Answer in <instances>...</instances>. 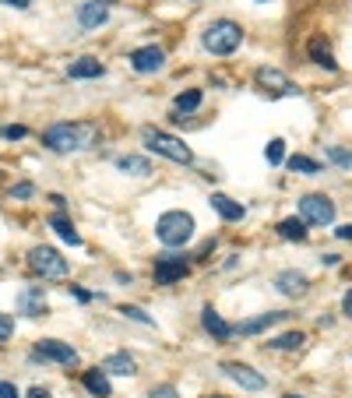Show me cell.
I'll list each match as a JSON object with an SVG mask.
<instances>
[{
	"label": "cell",
	"instance_id": "obj_1",
	"mask_svg": "<svg viewBox=\"0 0 352 398\" xmlns=\"http://www.w3.org/2000/svg\"><path fill=\"white\" fill-rule=\"evenodd\" d=\"M99 138V127L96 124H53L46 134H43V145L50 151H81Z\"/></svg>",
	"mask_w": 352,
	"mask_h": 398
},
{
	"label": "cell",
	"instance_id": "obj_2",
	"mask_svg": "<svg viewBox=\"0 0 352 398\" xmlns=\"http://www.w3.org/2000/svg\"><path fill=\"white\" fill-rule=\"evenodd\" d=\"M204 50L215 53V56H229V53H236L240 43H243V28L236 21H229V18H219L212 21L208 28H204V36H201Z\"/></svg>",
	"mask_w": 352,
	"mask_h": 398
},
{
	"label": "cell",
	"instance_id": "obj_3",
	"mask_svg": "<svg viewBox=\"0 0 352 398\" xmlns=\"http://www.w3.org/2000/svg\"><path fill=\"white\" fill-rule=\"evenodd\" d=\"M141 141H144V148H148V151H155V156H166V159L180 163V166L194 163V151H190L180 138H173V134H166V131L144 127V131H141Z\"/></svg>",
	"mask_w": 352,
	"mask_h": 398
},
{
	"label": "cell",
	"instance_id": "obj_4",
	"mask_svg": "<svg viewBox=\"0 0 352 398\" xmlns=\"http://www.w3.org/2000/svg\"><path fill=\"white\" fill-rule=\"evenodd\" d=\"M155 236H159V243H166V247H184V243L194 236V219L187 211H166V216H159V222H155Z\"/></svg>",
	"mask_w": 352,
	"mask_h": 398
},
{
	"label": "cell",
	"instance_id": "obj_5",
	"mask_svg": "<svg viewBox=\"0 0 352 398\" xmlns=\"http://www.w3.org/2000/svg\"><path fill=\"white\" fill-rule=\"evenodd\" d=\"M28 268L43 275V279H64L67 258H60V251H53V247H32L28 251Z\"/></svg>",
	"mask_w": 352,
	"mask_h": 398
},
{
	"label": "cell",
	"instance_id": "obj_6",
	"mask_svg": "<svg viewBox=\"0 0 352 398\" xmlns=\"http://www.w3.org/2000/svg\"><path fill=\"white\" fill-rule=\"evenodd\" d=\"M300 216L307 226H331L335 222V201L324 194H307L300 201Z\"/></svg>",
	"mask_w": 352,
	"mask_h": 398
},
{
	"label": "cell",
	"instance_id": "obj_7",
	"mask_svg": "<svg viewBox=\"0 0 352 398\" xmlns=\"http://www.w3.org/2000/svg\"><path fill=\"white\" fill-rule=\"evenodd\" d=\"M222 370H226L229 381H236L243 391H264V388H268L264 374H257L254 366H247V363H222Z\"/></svg>",
	"mask_w": 352,
	"mask_h": 398
},
{
	"label": "cell",
	"instance_id": "obj_8",
	"mask_svg": "<svg viewBox=\"0 0 352 398\" xmlns=\"http://www.w3.org/2000/svg\"><path fill=\"white\" fill-rule=\"evenodd\" d=\"M162 64H166V53L159 46H141L131 53V67L138 74H155V71H162Z\"/></svg>",
	"mask_w": 352,
	"mask_h": 398
},
{
	"label": "cell",
	"instance_id": "obj_9",
	"mask_svg": "<svg viewBox=\"0 0 352 398\" xmlns=\"http://www.w3.org/2000/svg\"><path fill=\"white\" fill-rule=\"evenodd\" d=\"M18 311L25 317H46V293H43V286H25L18 293Z\"/></svg>",
	"mask_w": 352,
	"mask_h": 398
},
{
	"label": "cell",
	"instance_id": "obj_10",
	"mask_svg": "<svg viewBox=\"0 0 352 398\" xmlns=\"http://www.w3.org/2000/svg\"><path fill=\"white\" fill-rule=\"evenodd\" d=\"M36 356H39V359H53V363H64V366L78 363V353H74L67 342H56V339L36 342Z\"/></svg>",
	"mask_w": 352,
	"mask_h": 398
},
{
	"label": "cell",
	"instance_id": "obj_11",
	"mask_svg": "<svg viewBox=\"0 0 352 398\" xmlns=\"http://www.w3.org/2000/svg\"><path fill=\"white\" fill-rule=\"evenodd\" d=\"M184 275H187V261H184V258L166 254V258L155 261V282H159V286H173V282H180Z\"/></svg>",
	"mask_w": 352,
	"mask_h": 398
},
{
	"label": "cell",
	"instance_id": "obj_12",
	"mask_svg": "<svg viewBox=\"0 0 352 398\" xmlns=\"http://www.w3.org/2000/svg\"><path fill=\"white\" fill-rule=\"evenodd\" d=\"M78 21H81V28H99L109 21V8L102 0H85V4H78Z\"/></svg>",
	"mask_w": 352,
	"mask_h": 398
},
{
	"label": "cell",
	"instance_id": "obj_13",
	"mask_svg": "<svg viewBox=\"0 0 352 398\" xmlns=\"http://www.w3.org/2000/svg\"><path fill=\"white\" fill-rule=\"evenodd\" d=\"M275 286H278L282 296H303L310 282H307L303 271H278V275H275Z\"/></svg>",
	"mask_w": 352,
	"mask_h": 398
},
{
	"label": "cell",
	"instance_id": "obj_14",
	"mask_svg": "<svg viewBox=\"0 0 352 398\" xmlns=\"http://www.w3.org/2000/svg\"><path fill=\"white\" fill-rule=\"evenodd\" d=\"M257 85L278 92V96H292V92H296V88L289 85V78L282 71H275V67H257Z\"/></svg>",
	"mask_w": 352,
	"mask_h": 398
},
{
	"label": "cell",
	"instance_id": "obj_15",
	"mask_svg": "<svg viewBox=\"0 0 352 398\" xmlns=\"http://www.w3.org/2000/svg\"><path fill=\"white\" fill-rule=\"evenodd\" d=\"M102 370H106V374H116V377H134V374H138V363H134V356H127V353H113V356H106Z\"/></svg>",
	"mask_w": 352,
	"mask_h": 398
},
{
	"label": "cell",
	"instance_id": "obj_16",
	"mask_svg": "<svg viewBox=\"0 0 352 398\" xmlns=\"http://www.w3.org/2000/svg\"><path fill=\"white\" fill-rule=\"evenodd\" d=\"M201 324H204V331H208V335H215L219 342L232 339V324H229V321H222L212 307H204V311H201Z\"/></svg>",
	"mask_w": 352,
	"mask_h": 398
},
{
	"label": "cell",
	"instance_id": "obj_17",
	"mask_svg": "<svg viewBox=\"0 0 352 398\" xmlns=\"http://www.w3.org/2000/svg\"><path fill=\"white\" fill-rule=\"evenodd\" d=\"M212 208L219 211L226 222H240V219H243V205L232 201L229 194H212Z\"/></svg>",
	"mask_w": 352,
	"mask_h": 398
},
{
	"label": "cell",
	"instance_id": "obj_18",
	"mask_svg": "<svg viewBox=\"0 0 352 398\" xmlns=\"http://www.w3.org/2000/svg\"><path fill=\"white\" fill-rule=\"evenodd\" d=\"M67 74H71V78H102V74H106V67L99 64L96 56H78L74 64L67 67Z\"/></svg>",
	"mask_w": 352,
	"mask_h": 398
},
{
	"label": "cell",
	"instance_id": "obj_19",
	"mask_svg": "<svg viewBox=\"0 0 352 398\" xmlns=\"http://www.w3.org/2000/svg\"><path fill=\"white\" fill-rule=\"evenodd\" d=\"M50 226L56 229V236H60L64 243H71V247H81V233L74 229V222H71L67 216H60V211H56V216L50 219Z\"/></svg>",
	"mask_w": 352,
	"mask_h": 398
},
{
	"label": "cell",
	"instance_id": "obj_20",
	"mask_svg": "<svg viewBox=\"0 0 352 398\" xmlns=\"http://www.w3.org/2000/svg\"><path fill=\"white\" fill-rule=\"evenodd\" d=\"M285 314H261V317H250V321H243L240 328H232V331H240V335H261V331H268L272 324H278Z\"/></svg>",
	"mask_w": 352,
	"mask_h": 398
},
{
	"label": "cell",
	"instance_id": "obj_21",
	"mask_svg": "<svg viewBox=\"0 0 352 398\" xmlns=\"http://www.w3.org/2000/svg\"><path fill=\"white\" fill-rule=\"evenodd\" d=\"M116 169L131 173V176H148V173H152V163L144 159V156H120V159H116Z\"/></svg>",
	"mask_w": 352,
	"mask_h": 398
},
{
	"label": "cell",
	"instance_id": "obj_22",
	"mask_svg": "<svg viewBox=\"0 0 352 398\" xmlns=\"http://www.w3.org/2000/svg\"><path fill=\"white\" fill-rule=\"evenodd\" d=\"M85 388L92 391L96 398H109V395H113V388H109V377H106V370H88V374H85Z\"/></svg>",
	"mask_w": 352,
	"mask_h": 398
},
{
	"label": "cell",
	"instance_id": "obj_23",
	"mask_svg": "<svg viewBox=\"0 0 352 398\" xmlns=\"http://www.w3.org/2000/svg\"><path fill=\"white\" fill-rule=\"evenodd\" d=\"M201 88H187V92H180V96H176V113H180V116H176V120H184V113H194L197 106H201Z\"/></svg>",
	"mask_w": 352,
	"mask_h": 398
},
{
	"label": "cell",
	"instance_id": "obj_24",
	"mask_svg": "<svg viewBox=\"0 0 352 398\" xmlns=\"http://www.w3.org/2000/svg\"><path fill=\"white\" fill-rule=\"evenodd\" d=\"M278 236L303 243V240H307V222H303V219H282V222H278Z\"/></svg>",
	"mask_w": 352,
	"mask_h": 398
},
{
	"label": "cell",
	"instance_id": "obj_25",
	"mask_svg": "<svg viewBox=\"0 0 352 398\" xmlns=\"http://www.w3.org/2000/svg\"><path fill=\"white\" fill-rule=\"evenodd\" d=\"M310 56H314V64H320L324 71H338V64H335V56H331V50L320 43V39H314L310 43Z\"/></svg>",
	"mask_w": 352,
	"mask_h": 398
},
{
	"label": "cell",
	"instance_id": "obj_26",
	"mask_svg": "<svg viewBox=\"0 0 352 398\" xmlns=\"http://www.w3.org/2000/svg\"><path fill=\"white\" fill-rule=\"evenodd\" d=\"M307 339H303V335L300 331H285V335H278V339H272L268 346L272 349H282V353H292V349H300Z\"/></svg>",
	"mask_w": 352,
	"mask_h": 398
},
{
	"label": "cell",
	"instance_id": "obj_27",
	"mask_svg": "<svg viewBox=\"0 0 352 398\" xmlns=\"http://www.w3.org/2000/svg\"><path fill=\"white\" fill-rule=\"evenodd\" d=\"M289 169H292V173L317 176V173H320V163H317V159H307V156H292V159H289Z\"/></svg>",
	"mask_w": 352,
	"mask_h": 398
},
{
	"label": "cell",
	"instance_id": "obj_28",
	"mask_svg": "<svg viewBox=\"0 0 352 398\" xmlns=\"http://www.w3.org/2000/svg\"><path fill=\"white\" fill-rule=\"evenodd\" d=\"M328 159H331L335 166H342V169H352V151H345V148H338V145H328Z\"/></svg>",
	"mask_w": 352,
	"mask_h": 398
},
{
	"label": "cell",
	"instance_id": "obj_29",
	"mask_svg": "<svg viewBox=\"0 0 352 398\" xmlns=\"http://www.w3.org/2000/svg\"><path fill=\"white\" fill-rule=\"evenodd\" d=\"M264 156H268V163H272V166H278V163L285 159V141H282V138L268 141V148H264Z\"/></svg>",
	"mask_w": 352,
	"mask_h": 398
},
{
	"label": "cell",
	"instance_id": "obj_30",
	"mask_svg": "<svg viewBox=\"0 0 352 398\" xmlns=\"http://www.w3.org/2000/svg\"><path fill=\"white\" fill-rule=\"evenodd\" d=\"M120 314H124V317H131V321H138V324H155V321H152L148 314H144L141 307H120Z\"/></svg>",
	"mask_w": 352,
	"mask_h": 398
},
{
	"label": "cell",
	"instance_id": "obj_31",
	"mask_svg": "<svg viewBox=\"0 0 352 398\" xmlns=\"http://www.w3.org/2000/svg\"><path fill=\"white\" fill-rule=\"evenodd\" d=\"M32 194H36L32 183H14V187H11V198H14V201H25V198H32Z\"/></svg>",
	"mask_w": 352,
	"mask_h": 398
},
{
	"label": "cell",
	"instance_id": "obj_32",
	"mask_svg": "<svg viewBox=\"0 0 352 398\" xmlns=\"http://www.w3.org/2000/svg\"><path fill=\"white\" fill-rule=\"evenodd\" d=\"M0 134H4L8 141H21L28 131H25V127H18V124H8V127H0Z\"/></svg>",
	"mask_w": 352,
	"mask_h": 398
},
{
	"label": "cell",
	"instance_id": "obj_33",
	"mask_svg": "<svg viewBox=\"0 0 352 398\" xmlns=\"http://www.w3.org/2000/svg\"><path fill=\"white\" fill-rule=\"evenodd\" d=\"M11 335H14V321L8 314H0V342H8Z\"/></svg>",
	"mask_w": 352,
	"mask_h": 398
},
{
	"label": "cell",
	"instance_id": "obj_34",
	"mask_svg": "<svg viewBox=\"0 0 352 398\" xmlns=\"http://www.w3.org/2000/svg\"><path fill=\"white\" fill-rule=\"evenodd\" d=\"M148 398H180V391H176L173 384H162V388H152Z\"/></svg>",
	"mask_w": 352,
	"mask_h": 398
},
{
	"label": "cell",
	"instance_id": "obj_35",
	"mask_svg": "<svg viewBox=\"0 0 352 398\" xmlns=\"http://www.w3.org/2000/svg\"><path fill=\"white\" fill-rule=\"evenodd\" d=\"M0 398H21V391L11 381H0Z\"/></svg>",
	"mask_w": 352,
	"mask_h": 398
},
{
	"label": "cell",
	"instance_id": "obj_36",
	"mask_svg": "<svg viewBox=\"0 0 352 398\" xmlns=\"http://www.w3.org/2000/svg\"><path fill=\"white\" fill-rule=\"evenodd\" d=\"M342 311H345V317H352V289L342 296Z\"/></svg>",
	"mask_w": 352,
	"mask_h": 398
},
{
	"label": "cell",
	"instance_id": "obj_37",
	"mask_svg": "<svg viewBox=\"0 0 352 398\" xmlns=\"http://www.w3.org/2000/svg\"><path fill=\"white\" fill-rule=\"evenodd\" d=\"M71 293H74L81 303H88V300H92V293H85V289H78V286H71Z\"/></svg>",
	"mask_w": 352,
	"mask_h": 398
},
{
	"label": "cell",
	"instance_id": "obj_38",
	"mask_svg": "<svg viewBox=\"0 0 352 398\" xmlns=\"http://www.w3.org/2000/svg\"><path fill=\"white\" fill-rule=\"evenodd\" d=\"M25 398H53V395H50V391H43V388H32Z\"/></svg>",
	"mask_w": 352,
	"mask_h": 398
},
{
	"label": "cell",
	"instance_id": "obj_39",
	"mask_svg": "<svg viewBox=\"0 0 352 398\" xmlns=\"http://www.w3.org/2000/svg\"><path fill=\"white\" fill-rule=\"evenodd\" d=\"M335 233H338V240H352V226H338Z\"/></svg>",
	"mask_w": 352,
	"mask_h": 398
},
{
	"label": "cell",
	"instance_id": "obj_40",
	"mask_svg": "<svg viewBox=\"0 0 352 398\" xmlns=\"http://www.w3.org/2000/svg\"><path fill=\"white\" fill-rule=\"evenodd\" d=\"M4 4H11V8H18V11H25V8H28V0H4Z\"/></svg>",
	"mask_w": 352,
	"mask_h": 398
},
{
	"label": "cell",
	"instance_id": "obj_41",
	"mask_svg": "<svg viewBox=\"0 0 352 398\" xmlns=\"http://www.w3.org/2000/svg\"><path fill=\"white\" fill-rule=\"evenodd\" d=\"M102 4H106V0H102Z\"/></svg>",
	"mask_w": 352,
	"mask_h": 398
}]
</instances>
